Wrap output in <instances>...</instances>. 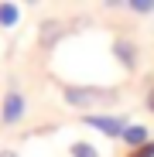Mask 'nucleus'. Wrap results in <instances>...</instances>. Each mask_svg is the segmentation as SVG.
Instances as JSON below:
<instances>
[{
	"mask_svg": "<svg viewBox=\"0 0 154 157\" xmlns=\"http://www.w3.org/2000/svg\"><path fill=\"white\" fill-rule=\"evenodd\" d=\"M62 96L72 109L93 113V109H103V106H116L120 89H113V86H62Z\"/></svg>",
	"mask_w": 154,
	"mask_h": 157,
	"instance_id": "nucleus-1",
	"label": "nucleus"
},
{
	"mask_svg": "<svg viewBox=\"0 0 154 157\" xmlns=\"http://www.w3.org/2000/svg\"><path fill=\"white\" fill-rule=\"evenodd\" d=\"M82 123L93 126V130H99L103 137H123V130H127V120L123 116H103V113H86Z\"/></svg>",
	"mask_w": 154,
	"mask_h": 157,
	"instance_id": "nucleus-2",
	"label": "nucleus"
},
{
	"mask_svg": "<svg viewBox=\"0 0 154 157\" xmlns=\"http://www.w3.org/2000/svg\"><path fill=\"white\" fill-rule=\"evenodd\" d=\"M24 113H28V102H24V96H21L17 89H10V92L4 96V106H0V120H4L7 126H14V123L24 120Z\"/></svg>",
	"mask_w": 154,
	"mask_h": 157,
	"instance_id": "nucleus-3",
	"label": "nucleus"
},
{
	"mask_svg": "<svg viewBox=\"0 0 154 157\" xmlns=\"http://www.w3.org/2000/svg\"><path fill=\"white\" fill-rule=\"evenodd\" d=\"M127 147H134V150H140V147H147L151 144V130L147 126H140V123H127V130H123V137H120Z\"/></svg>",
	"mask_w": 154,
	"mask_h": 157,
	"instance_id": "nucleus-4",
	"label": "nucleus"
},
{
	"mask_svg": "<svg viewBox=\"0 0 154 157\" xmlns=\"http://www.w3.org/2000/svg\"><path fill=\"white\" fill-rule=\"evenodd\" d=\"M113 58H116L120 65H127V68H134V65H137V48H134V41L116 38V41H113Z\"/></svg>",
	"mask_w": 154,
	"mask_h": 157,
	"instance_id": "nucleus-5",
	"label": "nucleus"
},
{
	"mask_svg": "<svg viewBox=\"0 0 154 157\" xmlns=\"http://www.w3.org/2000/svg\"><path fill=\"white\" fill-rule=\"evenodd\" d=\"M62 34H65V28H62L58 21H41V28H38V41H41L45 48H51Z\"/></svg>",
	"mask_w": 154,
	"mask_h": 157,
	"instance_id": "nucleus-6",
	"label": "nucleus"
},
{
	"mask_svg": "<svg viewBox=\"0 0 154 157\" xmlns=\"http://www.w3.org/2000/svg\"><path fill=\"white\" fill-rule=\"evenodd\" d=\"M17 21H21V14L14 4H0V28H14Z\"/></svg>",
	"mask_w": 154,
	"mask_h": 157,
	"instance_id": "nucleus-7",
	"label": "nucleus"
},
{
	"mask_svg": "<svg viewBox=\"0 0 154 157\" xmlns=\"http://www.w3.org/2000/svg\"><path fill=\"white\" fill-rule=\"evenodd\" d=\"M69 157H99V150H96L93 144H86V140H75V144L69 147Z\"/></svg>",
	"mask_w": 154,
	"mask_h": 157,
	"instance_id": "nucleus-8",
	"label": "nucleus"
},
{
	"mask_svg": "<svg viewBox=\"0 0 154 157\" xmlns=\"http://www.w3.org/2000/svg\"><path fill=\"white\" fill-rule=\"evenodd\" d=\"M127 7L137 14H154V0H127Z\"/></svg>",
	"mask_w": 154,
	"mask_h": 157,
	"instance_id": "nucleus-9",
	"label": "nucleus"
},
{
	"mask_svg": "<svg viewBox=\"0 0 154 157\" xmlns=\"http://www.w3.org/2000/svg\"><path fill=\"white\" fill-rule=\"evenodd\" d=\"M147 109H151V113H154V92H151V96H147Z\"/></svg>",
	"mask_w": 154,
	"mask_h": 157,
	"instance_id": "nucleus-10",
	"label": "nucleus"
},
{
	"mask_svg": "<svg viewBox=\"0 0 154 157\" xmlns=\"http://www.w3.org/2000/svg\"><path fill=\"white\" fill-rule=\"evenodd\" d=\"M0 157H17V154L14 150H0Z\"/></svg>",
	"mask_w": 154,
	"mask_h": 157,
	"instance_id": "nucleus-11",
	"label": "nucleus"
},
{
	"mask_svg": "<svg viewBox=\"0 0 154 157\" xmlns=\"http://www.w3.org/2000/svg\"><path fill=\"white\" fill-rule=\"evenodd\" d=\"M21 4H38V0H21Z\"/></svg>",
	"mask_w": 154,
	"mask_h": 157,
	"instance_id": "nucleus-12",
	"label": "nucleus"
}]
</instances>
